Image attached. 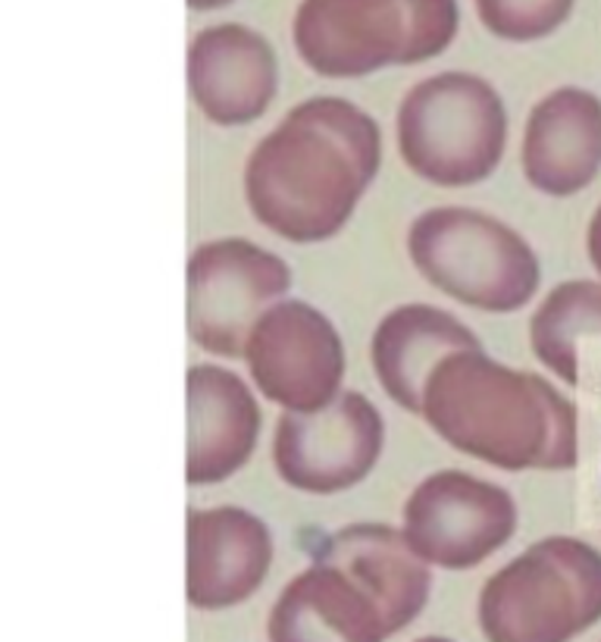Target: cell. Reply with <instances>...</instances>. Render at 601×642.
<instances>
[{"label":"cell","instance_id":"obj_1","mask_svg":"<svg viewBox=\"0 0 601 642\" xmlns=\"http://www.w3.org/2000/svg\"><path fill=\"white\" fill-rule=\"evenodd\" d=\"M382 160L379 126L339 98L298 104L254 148L244 198L258 223L289 242H323L351 220Z\"/></svg>","mask_w":601,"mask_h":642},{"label":"cell","instance_id":"obj_2","mask_svg":"<svg viewBox=\"0 0 601 642\" xmlns=\"http://www.w3.org/2000/svg\"><path fill=\"white\" fill-rule=\"evenodd\" d=\"M423 417L435 433L501 470H568L577 464V411L535 373L511 370L467 348L432 370Z\"/></svg>","mask_w":601,"mask_h":642},{"label":"cell","instance_id":"obj_3","mask_svg":"<svg viewBox=\"0 0 601 642\" xmlns=\"http://www.w3.org/2000/svg\"><path fill=\"white\" fill-rule=\"evenodd\" d=\"M599 621L601 552L583 539H542L482 586L489 642H570Z\"/></svg>","mask_w":601,"mask_h":642},{"label":"cell","instance_id":"obj_4","mask_svg":"<svg viewBox=\"0 0 601 642\" xmlns=\"http://www.w3.org/2000/svg\"><path fill=\"white\" fill-rule=\"evenodd\" d=\"M454 32V0H308L294 22L301 57L332 79L420 63L445 51Z\"/></svg>","mask_w":601,"mask_h":642},{"label":"cell","instance_id":"obj_5","mask_svg":"<svg viewBox=\"0 0 601 642\" xmlns=\"http://www.w3.org/2000/svg\"><path fill=\"white\" fill-rule=\"evenodd\" d=\"M408 251L430 285L477 311H520L539 289L533 248L480 210L435 208L417 217Z\"/></svg>","mask_w":601,"mask_h":642},{"label":"cell","instance_id":"obj_6","mask_svg":"<svg viewBox=\"0 0 601 642\" xmlns=\"http://www.w3.org/2000/svg\"><path fill=\"white\" fill-rule=\"evenodd\" d=\"M508 141L501 98L477 76L442 72L398 107V151L420 179L461 189L495 173Z\"/></svg>","mask_w":601,"mask_h":642},{"label":"cell","instance_id":"obj_7","mask_svg":"<svg viewBox=\"0 0 601 642\" xmlns=\"http://www.w3.org/2000/svg\"><path fill=\"white\" fill-rule=\"evenodd\" d=\"M286 261L244 239L201 244L189 258V335L220 358L244 354L258 320L289 292Z\"/></svg>","mask_w":601,"mask_h":642},{"label":"cell","instance_id":"obj_8","mask_svg":"<svg viewBox=\"0 0 601 642\" xmlns=\"http://www.w3.org/2000/svg\"><path fill=\"white\" fill-rule=\"evenodd\" d=\"M517 530L514 499L461 470H439L404 504V539L427 564L467 571L495 555Z\"/></svg>","mask_w":601,"mask_h":642},{"label":"cell","instance_id":"obj_9","mask_svg":"<svg viewBox=\"0 0 601 642\" xmlns=\"http://www.w3.org/2000/svg\"><path fill=\"white\" fill-rule=\"evenodd\" d=\"M382 417L361 392H339L320 411H286L273 435V464L289 486L332 495L361 483L382 454Z\"/></svg>","mask_w":601,"mask_h":642},{"label":"cell","instance_id":"obj_10","mask_svg":"<svg viewBox=\"0 0 601 642\" xmlns=\"http://www.w3.org/2000/svg\"><path fill=\"white\" fill-rule=\"evenodd\" d=\"M263 399L286 411H320L339 399L344 351L335 327L304 301H279L258 320L244 345Z\"/></svg>","mask_w":601,"mask_h":642},{"label":"cell","instance_id":"obj_11","mask_svg":"<svg viewBox=\"0 0 601 642\" xmlns=\"http://www.w3.org/2000/svg\"><path fill=\"white\" fill-rule=\"evenodd\" d=\"M273 539L260 518L241 508H207L189 514V602L220 611L244 602L263 583Z\"/></svg>","mask_w":601,"mask_h":642},{"label":"cell","instance_id":"obj_12","mask_svg":"<svg viewBox=\"0 0 601 642\" xmlns=\"http://www.w3.org/2000/svg\"><path fill=\"white\" fill-rule=\"evenodd\" d=\"M523 175L551 198H570L601 170V101L583 88L542 98L523 132Z\"/></svg>","mask_w":601,"mask_h":642},{"label":"cell","instance_id":"obj_13","mask_svg":"<svg viewBox=\"0 0 601 642\" xmlns=\"http://www.w3.org/2000/svg\"><path fill=\"white\" fill-rule=\"evenodd\" d=\"M313 561L348 573L373 599L389 636L411 624L430 599V564L413 552L404 533L382 523H354L332 533Z\"/></svg>","mask_w":601,"mask_h":642},{"label":"cell","instance_id":"obj_14","mask_svg":"<svg viewBox=\"0 0 601 642\" xmlns=\"http://www.w3.org/2000/svg\"><path fill=\"white\" fill-rule=\"evenodd\" d=\"M260 435V408L251 389L223 367L189 370V461L191 486L223 483L248 464Z\"/></svg>","mask_w":601,"mask_h":642},{"label":"cell","instance_id":"obj_15","mask_svg":"<svg viewBox=\"0 0 601 642\" xmlns=\"http://www.w3.org/2000/svg\"><path fill=\"white\" fill-rule=\"evenodd\" d=\"M276 60L267 41L239 26L210 29L191 44V98L207 120L244 126L276 98Z\"/></svg>","mask_w":601,"mask_h":642},{"label":"cell","instance_id":"obj_16","mask_svg":"<svg viewBox=\"0 0 601 642\" xmlns=\"http://www.w3.org/2000/svg\"><path fill=\"white\" fill-rule=\"evenodd\" d=\"M267 636L270 642H382L389 633L373 599L348 573L313 561L282 590Z\"/></svg>","mask_w":601,"mask_h":642},{"label":"cell","instance_id":"obj_17","mask_svg":"<svg viewBox=\"0 0 601 642\" xmlns=\"http://www.w3.org/2000/svg\"><path fill=\"white\" fill-rule=\"evenodd\" d=\"M480 348V339L451 313L430 304H404L373 332L370 361L389 399L411 414H423V392L432 370L454 351Z\"/></svg>","mask_w":601,"mask_h":642},{"label":"cell","instance_id":"obj_18","mask_svg":"<svg viewBox=\"0 0 601 642\" xmlns=\"http://www.w3.org/2000/svg\"><path fill=\"white\" fill-rule=\"evenodd\" d=\"M580 335H601V282L577 279L551 292L530 323L535 358L558 380L577 385V342Z\"/></svg>","mask_w":601,"mask_h":642},{"label":"cell","instance_id":"obj_19","mask_svg":"<svg viewBox=\"0 0 601 642\" xmlns=\"http://www.w3.org/2000/svg\"><path fill=\"white\" fill-rule=\"evenodd\" d=\"M573 0H477L485 26L501 38L530 41L549 36L570 13Z\"/></svg>","mask_w":601,"mask_h":642},{"label":"cell","instance_id":"obj_20","mask_svg":"<svg viewBox=\"0 0 601 642\" xmlns=\"http://www.w3.org/2000/svg\"><path fill=\"white\" fill-rule=\"evenodd\" d=\"M589 261H592L595 273L601 277V208L595 210V217L589 223Z\"/></svg>","mask_w":601,"mask_h":642},{"label":"cell","instance_id":"obj_21","mask_svg":"<svg viewBox=\"0 0 601 642\" xmlns=\"http://www.w3.org/2000/svg\"><path fill=\"white\" fill-rule=\"evenodd\" d=\"M417 642H451V640H442V636H427V640H417Z\"/></svg>","mask_w":601,"mask_h":642}]
</instances>
